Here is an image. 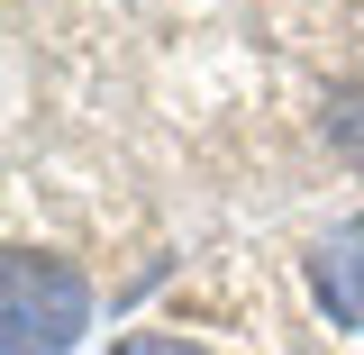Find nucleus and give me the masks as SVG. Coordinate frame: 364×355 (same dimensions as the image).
<instances>
[{
    "instance_id": "nucleus-1",
    "label": "nucleus",
    "mask_w": 364,
    "mask_h": 355,
    "mask_svg": "<svg viewBox=\"0 0 364 355\" xmlns=\"http://www.w3.org/2000/svg\"><path fill=\"white\" fill-rule=\"evenodd\" d=\"M91 328V282L64 255L9 246L0 255V346L9 355H73Z\"/></svg>"
},
{
    "instance_id": "nucleus-2",
    "label": "nucleus",
    "mask_w": 364,
    "mask_h": 355,
    "mask_svg": "<svg viewBox=\"0 0 364 355\" xmlns=\"http://www.w3.org/2000/svg\"><path fill=\"white\" fill-rule=\"evenodd\" d=\"M310 292H318V310L337 319V328H364V210L337 219L310 246Z\"/></svg>"
},
{
    "instance_id": "nucleus-3",
    "label": "nucleus",
    "mask_w": 364,
    "mask_h": 355,
    "mask_svg": "<svg viewBox=\"0 0 364 355\" xmlns=\"http://www.w3.org/2000/svg\"><path fill=\"white\" fill-rule=\"evenodd\" d=\"M119 355H200V346H182V337H155V328H136V337H119Z\"/></svg>"
}]
</instances>
